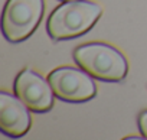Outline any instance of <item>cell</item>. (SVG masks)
<instances>
[{"label": "cell", "mask_w": 147, "mask_h": 140, "mask_svg": "<svg viewBox=\"0 0 147 140\" xmlns=\"http://www.w3.org/2000/svg\"><path fill=\"white\" fill-rule=\"evenodd\" d=\"M102 13L98 3L88 0H68L49 16L46 30L53 41L72 39L88 32Z\"/></svg>", "instance_id": "6da1fadb"}, {"label": "cell", "mask_w": 147, "mask_h": 140, "mask_svg": "<svg viewBox=\"0 0 147 140\" xmlns=\"http://www.w3.org/2000/svg\"><path fill=\"white\" fill-rule=\"evenodd\" d=\"M28 106L16 95L0 93V130L10 137L25 136L32 124Z\"/></svg>", "instance_id": "8992f818"}, {"label": "cell", "mask_w": 147, "mask_h": 140, "mask_svg": "<svg viewBox=\"0 0 147 140\" xmlns=\"http://www.w3.org/2000/svg\"><path fill=\"white\" fill-rule=\"evenodd\" d=\"M63 2H68V0H63Z\"/></svg>", "instance_id": "ba28073f"}, {"label": "cell", "mask_w": 147, "mask_h": 140, "mask_svg": "<svg viewBox=\"0 0 147 140\" xmlns=\"http://www.w3.org/2000/svg\"><path fill=\"white\" fill-rule=\"evenodd\" d=\"M43 15V0H7L3 10L2 30L9 42L28 39Z\"/></svg>", "instance_id": "3957f363"}, {"label": "cell", "mask_w": 147, "mask_h": 140, "mask_svg": "<svg viewBox=\"0 0 147 140\" xmlns=\"http://www.w3.org/2000/svg\"><path fill=\"white\" fill-rule=\"evenodd\" d=\"M15 94L36 113L49 111L53 107V90L46 80L32 69H23L16 77Z\"/></svg>", "instance_id": "5b68a950"}, {"label": "cell", "mask_w": 147, "mask_h": 140, "mask_svg": "<svg viewBox=\"0 0 147 140\" xmlns=\"http://www.w3.org/2000/svg\"><path fill=\"white\" fill-rule=\"evenodd\" d=\"M48 81L55 95L63 101H88L97 94V85L84 69L71 66L56 68L48 75Z\"/></svg>", "instance_id": "277c9868"}, {"label": "cell", "mask_w": 147, "mask_h": 140, "mask_svg": "<svg viewBox=\"0 0 147 140\" xmlns=\"http://www.w3.org/2000/svg\"><path fill=\"white\" fill-rule=\"evenodd\" d=\"M138 129H140V133L143 134L144 139H147V110L141 111L140 116H138Z\"/></svg>", "instance_id": "52a82bcc"}, {"label": "cell", "mask_w": 147, "mask_h": 140, "mask_svg": "<svg viewBox=\"0 0 147 140\" xmlns=\"http://www.w3.org/2000/svg\"><path fill=\"white\" fill-rule=\"evenodd\" d=\"M74 59L90 75L108 83L121 81L128 72V64L124 55L114 46L101 42L75 48Z\"/></svg>", "instance_id": "7a4b0ae2"}]
</instances>
